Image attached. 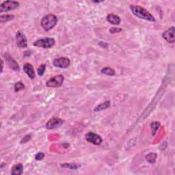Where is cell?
<instances>
[{"label":"cell","instance_id":"1","mask_svg":"<svg viewBox=\"0 0 175 175\" xmlns=\"http://www.w3.org/2000/svg\"><path fill=\"white\" fill-rule=\"evenodd\" d=\"M129 8L131 12L133 13L135 16H137L138 18L144 19V20L148 21L150 22L156 21L154 16L152 15L147 10L142 7V6L138 5H131Z\"/></svg>","mask_w":175,"mask_h":175},{"label":"cell","instance_id":"2","mask_svg":"<svg viewBox=\"0 0 175 175\" xmlns=\"http://www.w3.org/2000/svg\"><path fill=\"white\" fill-rule=\"evenodd\" d=\"M58 21V19L55 15L48 14L42 18L41 26L45 31H49L55 27Z\"/></svg>","mask_w":175,"mask_h":175},{"label":"cell","instance_id":"3","mask_svg":"<svg viewBox=\"0 0 175 175\" xmlns=\"http://www.w3.org/2000/svg\"><path fill=\"white\" fill-rule=\"evenodd\" d=\"M55 40L53 38L46 37L43 38L38 39L34 42L33 45L36 47H40L43 49H49L54 47L55 45Z\"/></svg>","mask_w":175,"mask_h":175},{"label":"cell","instance_id":"4","mask_svg":"<svg viewBox=\"0 0 175 175\" xmlns=\"http://www.w3.org/2000/svg\"><path fill=\"white\" fill-rule=\"evenodd\" d=\"M64 80V77L62 75H55L49 79L46 82V86L49 88H58L61 86Z\"/></svg>","mask_w":175,"mask_h":175},{"label":"cell","instance_id":"5","mask_svg":"<svg viewBox=\"0 0 175 175\" xmlns=\"http://www.w3.org/2000/svg\"><path fill=\"white\" fill-rule=\"evenodd\" d=\"M19 6V2L15 1H6L0 5V12H7L17 8Z\"/></svg>","mask_w":175,"mask_h":175},{"label":"cell","instance_id":"6","mask_svg":"<svg viewBox=\"0 0 175 175\" xmlns=\"http://www.w3.org/2000/svg\"><path fill=\"white\" fill-rule=\"evenodd\" d=\"M85 140L88 141V142L94 145H100L103 142V139H102L100 135L93 133V132H88V133L85 134Z\"/></svg>","mask_w":175,"mask_h":175},{"label":"cell","instance_id":"7","mask_svg":"<svg viewBox=\"0 0 175 175\" xmlns=\"http://www.w3.org/2000/svg\"><path fill=\"white\" fill-rule=\"evenodd\" d=\"M71 64V60L68 58L61 57L55 58L53 61V65L55 67L60 68H67Z\"/></svg>","mask_w":175,"mask_h":175},{"label":"cell","instance_id":"8","mask_svg":"<svg viewBox=\"0 0 175 175\" xmlns=\"http://www.w3.org/2000/svg\"><path fill=\"white\" fill-rule=\"evenodd\" d=\"M64 121L62 119L58 118H52L51 119H49L48 122L46 123L45 127L49 130L54 129L58 128L61 127L63 125Z\"/></svg>","mask_w":175,"mask_h":175},{"label":"cell","instance_id":"9","mask_svg":"<svg viewBox=\"0 0 175 175\" xmlns=\"http://www.w3.org/2000/svg\"><path fill=\"white\" fill-rule=\"evenodd\" d=\"M175 29L174 26H172L167 30L164 31L162 33V37L169 43L173 44L175 42Z\"/></svg>","mask_w":175,"mask_h":175},{"label":"cell","instance_id":"10","mask_svg":"<svg viewBox=\"0 0 175 175\" xmlns=\"http://www.w3.org/2000/svg\"><path fill=\"white\" fill-rule=\"evenodd\" d=\"M16 42L19 48H26L28 46V40L25 35L21 31H18L16 34Z\"/></svg>","mask_w":175,"mask_h":175},{"label":"cell","instance_id":"11","mask_svg":"<svg viewBox=\"0 0 175 175\" xmlns=\"http://www.w3.org/2000/svg\"><path fill=\"white\" fill-rule=\"evenodd\" d=\"M23 70L25 72V73L27 75L29 79L34 80L36 77V72L34 71V67L30 63H25L23 67Z\"/></svg>","mask_w":175,"mask_h":175},{"label":"cell","instance_id":"12","mask_svg":"<svg viewBox=\"0 0 175 175\" xmlns=\"http://www.w3.org/2000/svg\"><path fill=\"white\" fill-rule=\"evenodd\" d=\"M4 58H5V60H6V62H7V63L10 68H11L12 70H14L15 71H19V64L16 62V61L15 60V59H13L8 54H5Z\"/></svg>","mask_w":175,"mask_h":175},{"label":"cell","instance_id":"13","mask_svg":"<svg viewBox=\"0 0 175 175\" xmlns=\"http://www.w3.org/2000/svg\"><path fill=\"white\" fill-rule=\"evenodd\" d=\"M106 20L107 22L113 25H119L120 24L121 19L116 15L114 14H109L106 16Z\"/></svg>","mask_w":175,"mask_h":175},{"label":"cell","instance_id":"14","mask_svg":"<svg viewBox=\"0 0 175 175\" xmlns=\"http://www.w3.org/2000/svg\"><path fill=\"white\" fill-rule=\"evenodd\" d=\"M24 171V166L21 163H19L15 165L12 168L11 170V174L12 175H21Z\"/></svg>","mask_w":175,"mask_h":175},{"label":"cell","instance_id":"15","mask_svg":"<svg viewBox=\"0 0 175 175\" xmlns=\"http://www.w3.org/2000/svg\"><path fill=\"white\" fill-rule=\"evenodd\" d=\"M110 106V101H107L104 102V103H102L98 104V105H97L94 109V112H99V111H102L104 110H106Z\"/></svg>","mask_w":175,"mask_h":175},{"label":"cell","instance_id":"16","mask_svg":"<svg viewBox=\"0 0 175 175\" xmlns=\"http://www.w3.org/2000/svg\"><path fill=\"white\" fill-rule=\"evenodd\" d=\"M61 167L62 168H68L70 170H77L79 168H80V165L77 164H61Z\"/></svg>","mask_w":175,"mask_h":175},{"label":"cell","instance_id":"17","mask_svg":"<svg viewBox=\"0 0 175 175\" xmlns=\"http://www.w3.org/2000/svg\"><path fill=\"white\" fill-rule=\"evenodd\" d=\"M145 158H146L148 162L150 164H154L157 159V154L155 153H150L146 155Z\"/></svg>","mask_w":175,"mask_h":175},{"label":"cell","instance_id":"18","mask_svg":"<svg viewBox=\"0 0 175 175\" xmlns=\"http://www.w3.org/2000/svg\"><path fill=\"white\" fill-rule=\"evenodd\" d=\"M101 73L105 74L108 76H114L115 75V71L113 68L110 67H104L101 69Z\"/></svg>","mask_w":175,"mask_h":175},{"label":"cell","instance_id":"19","mask_svg":"<svg viewBox=\"0 0 175 175\" xmlns=\"http://www.w3.org/2000/svg\"><path fill=\"white\" fill-rule=\"evenodd\" d=\"M15 15H5L0 16V22L1 23H6L12 21L14 19Z\"/></svg>","mask_w":175,"mask_h":175},{"label":"cell","instance_id":"20","mask_svg":"<svg viewBox=\"0 0 175 175\" xmlns=\"http://www.w3.org/2000/svg\"><path fill=\"white\" fill-rule=\"evenodd\" d=\"M160 126V123H158V122H153V123H151V127L152 129V135H155Z\"/></svg>","mask_w":175,"mask_h":175},{"label":"cell","instance_id":"21","mask_svg":"<svg viewBox=\"0 0 175 175\" xmlns=\"http://www.w3.org/2000/svg\"><path fill=\"white\" fill-rule=\"evenodd\" d=\"M25 88V85L22 81H18L15 84V91L16 92H19L20 90H24Z\"/></svg>","mask_w":175,"mask_h":175},{"label":"cell","instance_id":"22","mask_svg":"<svg viewBox=\"0 0 175 175\" xmlns=\"http://www.w3.org/2000/svg\"><path fill=\"white\" fill-rule=\"evenodd\" d=\"M45 70H46V64H41L40 67H39L37 69V72H38V75L39 76H42L44 75L45 73Z\"/></svg>","mask_w":175,"mask_h":175},{"label":"cell","instance_id":"23","mask_svg":"<svg viewBox=\"0 0 175 175\" xmlns=\"http://www.w3.org/2000/svg\"><path fill=\"white\" fill-rule=\"evenodd\" d=\"M45 157V153L42 152H39L35 155V160L37 161H41Z\"/></svg>","mask_w":175,"mask_h":175},{"label":"cell","instance_id":"24","mask_svg":"<svg viewBox=\"0 0 175 175\" xmlns=\"http://www.w3.org/2000/svg\"><path fill=\"white\" fill-rule=\"evenodd\" d=\"M121 31H122V29L120 28H117V27H113L110 29V32L112 34H116V33H119Z\"/></svg>","mask_w":175,"mask_h":175},{"label":"cell","instance_id":"25","mask_svg":"<svg viewBox=\"0 0 175 175\" xmlns=\"http://www.w3.org/2000/svg\"><path fill=\"white\" fill-rule=\"evenodd\" d=\"M30 139H31V135L30 134L26 135L22 138V140H21V144H25L26 142H28Z\"/></svg>","mask_w":175,"mask_h":175},{"label":"cell","instance_id":"26","mask_svg":"<svg viewBox=\"0 0 175 175\" xmlns=\"http://www.w3.org/2000/svg\"><path fill=\"white\" fill-rule=\"evenodd\" d=\"M3 68H4V60H1V72H3Z\"/></svg>","mask_w":175,"mask_h":175},{"label":"cell","instance_id":"27","mask_svg":"<svg viewBox=\"0 0 175 175\" xmlns=\"http://www.w3.org/2000/svg\"><path fill=\"white\" fill-rule=\"evenodd\" d=\"M103 1H94V3H101V2H103Z\"/></svg>","mask_w":175,"mask_h":175}]
</instances>
